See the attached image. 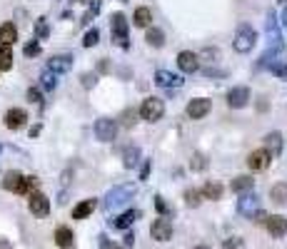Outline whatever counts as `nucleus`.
Returning a JSON list of instances; mask_svg holds the SVG:
<instances>
[{
	"instance_id": "10",
	"label": "nucleus",
	"mask_w": 287,
	"mask_h": 249,
	"mask_svg": "<svg viewBox=\"0 0 287 249\" xmlns=\"http://www.w3.org/2000/svg\"><path fill=\"white\" fill-rule=\"evenodd\" d=\"M265 33L270 38V45H275V50H282V42H280V25H277V15L275 13H268V20H265Z\"/></svg>"
},
{
	"instance_id": "1",
	"label": "nucleus",
	"mask_w": 287,
	"mask_h": 249,
	"mask_svg": "<svg viewBox=\"0 0 287 249\" xmlns=\"http://www.w3.org/2000/svg\"><path fill=\"white\" fill-rule=\"evenodd\" d=\"M135 194H137V187H135V185H120V187H113V190L105 194L102 207H105V212H113V210H117V207H122V205H128Z\"/></svg>"
},
{
	"instance_id": "11",
	"label": "nucleus",
	"mask_w": 287,
	"mask_h": 249,
	"mask_svg": "<svg viewBox=\"0 0 287 249\" xmlns=\"http://www.w3.org/2000/svg\"><path fill=\"white\" fill-rule=\"evenodd\" d=\"M265 227L272 234V239H280V237H285V232H287V219L282 214H272V217L265 219Z\"/></svg>"
},
{
	"instance_id": "25",
	"label": "nucleus",
	"mask_w": 287,
	"mask_h": 249,
	"mask_svg": "<svg viewBox=\"0 0 287 249\" xmlns=\"http://www.w3.org/2000/svg\"><path fill=\"white\" fill-rule=\"evenodd\" d=\"M252 185H255V179H252V177H248V174H242V177L232 179L230 190L237 192V194H242V192H250V190H252Z\"/></svg>"
},
{
	"instance_id": "12",
	"label": "nucleus",
	"mask_w": 287,
	"mask_h": 249,
	"mask_svg": "<svg viewBox=\"0 0 287 249\" xmlns=\"http://www.w3.org/2000/svg\"><path fill=\"white\" fill-rule=\"evenodd\" d=\"M212 102L208 100V97H197V100H190V105H188V115L192 117V120H202V117L210 112Z\"/></svg>"
},
{
	"instance_id": "23",
	"label": "nucleus",
	"mask_w": 287,
	"mask_h": 249,
	"mask_svg": "<svg viewBox=\"0 0 287 249\" xmlns=\"http://www.w3.org/2000/svg\"><path fill=\"white\" fill-rule=\"evenodd\" d=\"M20 182H23V174L20 172H5V177H3V190L8 192H18L20 190Z\"/></svg>"
},
{
	"instance_id": "15",
	"label": "nucleus",
	"mask_w": 287,
	"mask_h": 249,
	"mask_svg": "<svg viewBox=\"0 0 287 249\" xmlns=\"http://www.w3.org/2000/svg\"><path fill=\"white\" fill-rule=\"evenodd\" d=\"M25 120H28V112L20 110V107H13V110L5 112V127L8 130H20L25 125Z\"/></svg>"
},
{
	"instance_id": "24",
	"label": "nucleus",
	"mask_w": 287,
	"mask_h": 249,
	"mask_svg": "<svg viewBox=\"0 0 287 249\" xmlns=\"http://www.w3.org/2000/svg\"><path fill=\"white\" fill-rule=\"evenodd\" d=\"M137 162H140V147H137V145L125 147V152H122V165H125L128 170H133Z\"/></svg>"
},
{
	"instance_id": "5",
	"label": "nucleus",
	"mask_w": 287,
	"mask_h": 249,
	"mask_svg": "<svg viewBox=\"0 0 287 249\" xmlns=\"http://www.w3.org/2000/svg\"><path fill=\"white\" fill-rule=\"evenodd\" d=\"M260 210H262V207H260V197H257V194H252V192H242V197L237 199V212H240L242 217L252 219Z\"/></svg>"
},
{
	"instance_id": "40",
	"label": "nucleus",
	"mask_w": 287,
	"mask_h": 249,
	"mask_svg": "<svg viewBox=\"0 0 287 249\" xmlns=\"http://www.w3.org/2000/svg\"><path fill=\"white\" fill-rule=\"evenodd\" d=\"M35 33H38V38H48V22H45V18H40L38 22H35Z\"/></svg>"
},
{
	"instance_id": "47",
	"label": "nucleus",
	"mask_w": 287,
	"mask_h": 249,
	"mask_svg": "<svg viewBox=\"0 0 287 249\" xmlns=\"http://www.w3.org/2000/svg\"><path fill=\"white\" fill-rule=\"evenodd\" d=\"M148 174H150V160L142 165V174H140V179H148Z\"/></svg>"
},
{
	"instance_id": "16",
	"label": "nucleus",
	"mask_w": 287,
	"mask_h": 249,
	"mask_svg": "<svg viewBox=\"0 0 287 249\" xmlns=\"http://www.w3.org/2000/svg\"><path fill=\"white\" fill-rule=\"evenodd\" d=\"M70 67H73V55H53V58L48 60V70H53L55 75L68 73Z\"/></svg>"
},
{
	"instance_id": "31",
	"label": "nucleus",
	"mask_w": 287,
	"mask_h": 249,
	"mask_svg": "<svg viewBox=\"0 0 287 249\" xmlns=\"http://www.w3.org/2000/svg\"><path fill=\"white\" fill-rule=\"evenodd\" d=\"M38 177H23V182H20V190H18V194H30V192H35L38 190Z\"/></svg>"
},
{
	"instance_id": "44",
	"label": "nucleus",
	"mask_w": 287,
	"mask_h": 249,
	"mask_svg": "<svg viewBox=\"0 0 287 249\" xmlns=\"http://www.w3.org/2000/svg\"><path fill=\"white\" fill-rule=\"evenodd\" d=\"M202 55H205V58H212V62H215V60L220 58V50H215V48H208V50H205Z\"/></svg>"
},
{
	"instance_id": "13",
	"label": "nucleus",
	"mask_w": 287,
	"mask_h": 249,
	"mask_svg": "<svg viewBox=\"0 0 287 249\" xmlns=\"http://www.w3.org/2000/svg\"><path fill=\"white\" fill-rule=\"evenodd\" d=\"M272 162V157H270L265 150H255V152L248 157V167L252 172H262V170H268V165Z\"/></svg>"
},
{
	"instance_id": "50",
	"label": "nucleus",
	"mask_w": 287,
	"mask_h": 249,
	"mask_svg": "<svg viewBox=\"0 0 287 249\" xmlns=\"http://www.w3.org/2000/svg\"><path fill=\"white\" fill-rule=\"evenodd\" d=\"M195 249H210V247H205V244H200V247H195Z\"/></svg>"
},
{
	"instance_id": "7",
	"label": "nucleus",
	"mask_w": 287,
	"mask_h": 249,
	"mask_svg": "<svg viewBox=\"0 0 287 249\" xmlns=\"http://www.w3.org/2000/svg\"><path fill=\"white\" fill-rule=\"evenodd\" d=\"M28 207L30 212L35 214V217H48V212H50V199L43 194V192H30V199H28Z\"/></svg>"
},
{
	"instance_id": "8",
	"label": "nucleus",
	"mask_w": 287,
	"mask_h": 249,
	"mask_svg": "<svg viewBox=\"0 0 287 249\" xmlns=\"http://www.w3.org/2000/svg\"><path fill=\"white\" fill-rule=\"evenodd\" d=\"M150 234H153V239H157V242H170L172 239V222L165 219V217L155 219L153 227H150Z\"/></svg>"
},
{
	"instance_id": "22",
	"label": "nucleus",
	"mask_w": 287,
	"mask_h": 249,
	"mask_svg": "<svg viewBox=\"0 0 287 249\" xmlns=\"http://www.w3.org/2000/svg\"><path fill=\"white\" fill-rule=\"evenodd\" d=\"M18 40V30L13 22H3L0 25V45H13Z\"/></svg>"
},
{
	"instance_id": "34",
	"label": "nucleus",
	"mask_w": 287,
	"mask_h": 249,
	"mask_svg": "<svg viewBox=\"0 0 287 249\" xmlns=\"http://www.w3.org/2000/svg\"><path fill=\"white\" fill-rule=\"evenodd\" d=\"M185 202H188L190 207H200V202H202V192L200 190H188L185 192Z\"/></svg>"
},
{
	"instance_id": "26",
	"label": "nucleus",
	"mask_w": 287,
	"mask_h": 249,
	"mask_svg": "<svg viewBox=\"0 0 287 249\" xmlns=\"http://www.w3.org/2000/svg\"><path fill=\"white\" fill-rule=\"evenodd\" d=\"M133 20H135V25H137V28H148V25H150V20H153V10H150V8H137V10H135V15H133Z\"/></svg>"
},
{
	"instance_id": "30",
	"label": "nucleus",
	"mask_w": 287,
	"mask_h": 249,
	"mask_svg": "<svg viewBox=\"0 0 287 249\" xmlns=\"http://www.w3.org/2000/svg\"><path fill=\"white\" fill-rule=\"evenodd\" d=\"M145 40H148V45H153V48H162L165 35H162V30H160V28H150V30H148V35H145Z\"/></svg>"
},
{
	"instance_id": "29",
	"label": "nucleus",
	"mask_w": 287,
	"mask_h": 249,
	"mask_svg": "<svg viewBox=\"0 0 287 249\" xmlns=\"http://www.w3.org/2000/svg\"><path fill=\"white\" fill-rule=\"evenodd\" d=\"M13 67V50L10 45H0V70H10Z\"/></svg>"
},
{
	"instance_id": "35",
	"label": "nucleus",
	"mask_w": 287,
	"mask_h": 249,
	"mask_svg": "<svg viewBox=\"0 0 287 249\" xmlns=\"http://www.w3.org/2000/svg\"><path fill=\"white\" fill-rule=\"evenodd\" d=\"M97 40H100V30H97V28H93V30H88V33H85L83 45H85V48H93V45H97Z\"/></svg>"
},
{
	"instance_id": "14",
	"label": "nucleus",
	"mask_w": 287,
	"mask_h": 249,
	"mask_svg": "<svg viewBox=\"0 0 287 249\" xmlns=\"http://www.w3.org/2000/svg\"><path fill=\"white\" fill-rule=\"evenodd\" d=\"M155 82L165 90H172V87H182V77L180 75H172L168 70H157L155 73Z\"/></svg>"
},
{
	"instance_id": "38",
	"label": "nucleus",
	"mask_w": 287,
	"mask_h": 249,
	"mask_svg": "<svg viewBox=\"0 0 287 249\" xmlns=\"http://www.w3.org/2000/svg\"><path fill=\"white\" fill-rule=\"evenodd\" d=\"M222 249H245V242L240 237H230V239H225Z\"/></svg>"
},
{
	"instance_id": "21",
	"label": "nucleus",
	"mask_w": 287,
	"mask_h": 249,
	"mask_svg": "<svg viewBox=\"0 0 287 249\" xmlns=\"http://www.w3.org/2000/svg\"><path fill=\"white\" fill-rule=\"evenodd\" d=\"M95 207H97V199H83L80 205L73 207V219H85V217H90Z\"/></svg>"
},
{
	"instance_id": "45",
	"label": "nucleus",
	"mask_w": 287,
	"mask_h": 249,
	"mask_svg": "<svg viewBox=\"0 0 287 249\" xmlns=\"http://www.w3.org/2000/svg\"><path fill=\"white\" fill-rule=\"evenodd\" d=\"M100 239H102V242H100V249H120L117 244H113L110 239H105V237H100Z\"/></svg>"
},
{
	"instance_id": "33",
	"label": "nucleus",
	"mask_w": 287,
	"mask_h": 249,
	"mask_svg": "<svg viewBox=\"0 0 287 249\" xmlns=\"http://www.w3.org/2000/svg\"><path fill=\"white\" fill-rule=\"evenodd\" d=\"M190 167H192V172H202L205 167H208V160H205V154H192V160H190Z\"/></svg>"
},
{
	"instance_id": "49",
	"label": "nucleus",
	"mask_w": 287,
	"mask_h": 249,
	"mask_svg": "<svg viewBox=\"0 0 287 249\" xmlns=\"http://www.w3.org/2000/svg\"><path fill=\"white\" fill-rule=\"evenodd\" d=\"M0 249H10V244L8 242H0Z\"/></svg>"
},
{
	"instance_id": "51",
	"label": "nucleus",
	"mask_w": 287,
	"mask_h": 249,
	"mask_svg": "<svg viewBox=\"0 0 287 249\" xmlns=\"http://www.w3.org/2000/svg\"><path fill=\"white\" fill-rule=\"evenodd\" d=\"M0 152H3V147H0Z\"/></svg>"
},
{
	"instance_id": "41",
	"label": "nucleus",
	"mask_w": 287,
	"mask_h": 249,
	"mask_svg": "<svg viewBox=\"0 0 287 249\" xmlns=\"http://www.w3.org/2000/svg\"><path fill=\"white\" fill-rule=\"evenodd\" d=\"M95 82H97V75H93V73L83 75V87H95Z\"/></svg>"
},
{
	"instance_id": "46",
	"label": "nucleus",
	"mask_w": 287,
	"mask_h": 249,
	"mask_svg": "<svg viewBox=\"0 0 287 249\" xmlns=\"http://www.w3.org/2000/svg\"><path fill=\"white\" fill-rule=\"evenodd\" d=\"M133 244H135V234H133V232H128V234H125V247L130 249Z\"/></svg>"
},
{
	"instance_id": "19",
	"label": "nucleus",
	"mask_w": 287,
	"mask_h": 249,
	"mask_svg": "<svg viewBox=\"0 0 287 249\" xmlns=\"http://www.w3.org/2000/svg\"><path fill=\"white\" fill-rule=\"evenodd\" d=\"M55 244L60 249H73L75 247V234L70 227H57L55 230Z\"/></svg>"
},
{
	"instance_id": "43",
	"label": "nucleus",
	"mask_w": 287,
	"mask_h": 249,
	"mask_svg": "<svg viewBox=\"0 0 287 249\" xmlns=\"http://www.w3.org/2000/svg\"><path fill=\"white\" fill-rule=\"evenodd\" d=\"M28 100H30V102H40V90L38 87H30V90H28Z\"/></svg>"
},
{
	"instance_id": "48",
	"label": "nucleus",
	"mask_w": 287,
	"mask_h": 249,
	"mask_svg": "<svg viewBox=\"0 0 287 249\" xmlns=\"http://www.w3.org/2000/svg\"><path fill=\"white\" fill-rule=\"evenodd\" d=\"M282 25H285V28H287V8H285V10H282Z\"/></svg>"
},
{
	"instance_id": "3",
	"label": "nucleus",
	"mask_w": 287,
	"mask_h": 249,
	"mask_svg": "<svg viewBox=\"0 0 287 249\" xmlns=\"http://www.w3.org/2000/svg\"><path fill=\"white\" fill-rule=\"evenodd\" d=\"M110 30H113V40L115 45H120L122 50H128V20L122 13H115L113 18H110Z\"/></svg>"
},
{
	"instance_id": "37",
	"label": "nucleus",
	"mask_w": 287,
	"mask_h": 249,
	"mask_svg": "<svg viewBox=\"0 0 287 249\" xmlns=\"http://www.w3.org/2000/svg\"><path fill=\"white\" fill-rule=\"evenodd\" d=\"M268 65H270V70H272L277 77H287V65H285V62H275V60H272V62H268Z\"/></svg>"
},
{
	"instance_id": "17",
	"label": "nucleus",
	"mask_w": 287,
	"mask_h": 249,
	"mask_svg": "<svg viewBox=\"0 0 287 249\" xmlns=\"http://www.w3.org/2000/svg\"><path fill=\"white\" fill-rule=\"evenodd\" d=\"M248 100H250V90L248 87H232L228 93V105L230 107H245L248 105Z\"/></svg>"
},
{
	"instance_id": "27",
	"label": "nucleus",
	"mask_w": 287,
	"mask_h": 249,
	"mask_svg": "<svg viewBox=\"0 0 287 249\" xmlns=\"http://www.w3.org/2000/svg\"><path fill=\"white\" fill-rule=\"evenodd\" d=\"M270 197H272V202H275V205H285V202H287V185H285V182H280V185H272Z\"/></svg>"
},
{
	"instance_id": "6",
	"label": "nucleus",
	"mask_w": 287,
	"mask_h": 249,
	"mask_svg": "<svg viewBox=\"0 0 287 249\" xmlns=\"http://www.w3.org/2000/svg\"><path fill=\"white\" fill-rule=\"evenodd\" d=\"M115 134H117V122L110 117H100L95 122V137L100 142H113Z\"/></svg>"
},
{
	"instance_id": "9",
	"label": "nucleus",
	"mask_w": 287,
	"mask_h": 249,
	"mask_svg": "<svg viewBox=\"0 0 287 249\" xmlns=\"http://www.w3.org/2000/svg\"><path fill=\"white\" fill-rule=\"evenodd\" d=\"M177 65H180V70H182L185 75H192V73L200 70V58H197L192 50H182V53L177 55Z\"/></svg>"
},
{
	"instance_id": "53",
	"label": "nucleus",
	"mask_w": 287,
	"mask_h": 249,
	"mask_svg": "<svg viewBox=\"0 0 287 249\" xmlns=\"http://www.w3.org/2000/svg\"><path fill=\"white\" fill-rule=\"evenodd\" d=\"M122 3H125V0H122Z\"/></svg>"
},
{
	"instance_id": "36",
	"label": "nucleus",
	"mask_w": 287,
	"mask_h": 249,
	"mask_svg": "<svg viewBox=\"0 0 287 249\" xmlns=\"http://www.w3.org/2000/svg\"><path fill=\"white\" fill-rule=\"evenodd\" d=\"M155 210L160 212L162 217H168V214H172V207H168V202H165V199H162L160 194L155 197Z\"/></svg>"
},
{
	"instance_id": "2",
	"label": "nucleus",
	"mask_w": 287,
	"mask_h": 249,
	"mask_svg": "<svg viewBox=\"0 0 287 249\" xmlns=\"http://www.w3.org/2000/svg\"><path fill=\"white\" fill-rule=\"evenodd\" d=\"M257 45V33L252 30V25H240L237 28V35H235V40H232V48L237 50V53H250L252 48Z\"/></svg>"
},
{
	"instance_id": "18",
	"label": "nucleus",
	"mask_w": 287,
	"mask_h": 249,
	"mask_svg": "<svg viewBox=\"0 0 287 249\" xmlns=\"http://www.w3.org/2000/svg\"><path fill=\"white\" fill-rule=\"evenodd\" d=\"M265 152H268L272 160L282 154V134L280 132H270L268 137H265Z\"/></svg>"
},
{
	"instance_id": "42",
	"label": "nucleus",
	"mask_w": 287,
	"mask_h": 249,
	"mask_svg": "<svg viewBox=\"0 0 287 249\" xmlns=\"http://www.w3.org/2000/svg\"><path fill=\"white\" fill-rule=\"evenodd\" d=\"M97 10H100V3H95V5H93V8H90V10H88V13L83 15V22H90V20L97 15Z\"/></svg>"
},
{
	"instance_id": "32",
	"label": "nucleus",
	"mask_w": 287,
	"mask_h": 249,
	"mask_svg": "<svg viewBox=\"0 0 287 249\" xmlns=\"http://www.w3.org/2000/svg\"><path fill=\"white\" fill-rule=\"evenodd\" d=\"M40 85L50 93V90H55V85H57V75L53 73V70H45L43 75H40Z\"/></svg>"
},
{
	"instance_id": "39",
	"label": "nucleus",
	"mask_w": 287,
	"mask_h": 249,
	"mask_svg": "<svg viewBox=\"0 0 287 249\" xmlns=\"http://www.w3.org/2000/svg\"><path fill=\"white\" fill-rule=\"evenodd\" d=\"M23 53H25L28 58H35V55H40V45L33 40V42H28V45H25V50H23Z\"/></svg>"
},
{
	"instance_id": "20",
	"label": "nucleus",
	"mask_w": 287,
	"mask_h": 249,
	"mask_svg": "<svg viewBox=\"0 0 287 249\" xmlns=\"http://www.w3.org/2000/svg\"><path fill=\"white\" fill-rule=\"evenodd\" d=\"M140 217V210H128L122 212L117 219H110V224H113L115 230H128V227H133V222Z\"/></svg>"
},
{
	"instance_id": "52",
	"label": "nucleus",
	"mask_w": 287,
	"mask_h": 249,
	"mask_svg": "<svg viewBox=\"0 0 287 249\" xmlns=\"http://www.w3.org/2000/svg\"><path fill=\"white\" fill-rule=\"evenodd\" d=\"M282 3H287V0H282Z\"/></svg>"
},
{
	"instance_id": "28",
	"label": "nucleus",
	"mask_w": 287,
	"mask_h": 249,
	"mask_svg": "<svg viewBox=\"0 0 287 249\" xmlns=\"http://www.w3.org/2000/svg\"><path fill=\"white\" fill-rule=\"evenodd\" d=\"M200 192H202L205 199H220V197H222V185H220V182H208Z\"/></svg>"
},
{
	"instance_id": "4",
	"label": "nucleus",
	"mask_w": 287,
	"mask_h": 249,
	"mask_svg": "<svg viewBox=\"0 0 287 249\" xmlns=\"http://www.w3.org/2000/svg\"><path fill=\"white\" fill-rule=\"evenodd\" d=\"M140 115H142V120H148V122H157L160 117L165 115V102H162L160 97H148V100H142Z\"/></svg>"
}]
</instances>
